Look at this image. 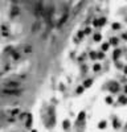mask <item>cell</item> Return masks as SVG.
Returning a JSON list of instances; mask_svg holds the SVG:
<instances>
[{
    "mask_svg": "<svg viewBox=\"0 0 127 132\" xmlns=\"http://www.w3.org/2000/svg\"><path fill=\"white\" fill-rule=\"evenodd\" d=\"M106 127H107V122L106 120H102V122H99V123H98V128H99V130H105Z\"/></svg>",
    "mask_w": 127,
    "mask_h": 132,
    "instance_id": "1",
    "label": "cell"
},
{
    "mask_svg": "<svg viewBox=\"0 0 127 132\" xmlns=\"http://www.w3.org/2000/svg\"><path fill=\"white\" fill-rule=\"evenodd\" d=\"M118 101H119V103H122V104H127V96L126 95H120Z\"/></svg>",
    "mask_w": 127,
    "mask_h": 132,
    "instance_id": "2",
    "label": "cell"
},
{
    "mask_svg": "<svg viewBox=\"0 0 127 132\" xmlns=\"http://www.w3.org/2000/svg\"><path fill=\"white\" fill-rule=\"evenodd\" d=\"M119 42V40L116 37H113V38H110V45H113V46H116Z\"/></svg>",
    "mask_w": 127,
    "mask_h": 132,
    "instance_id": "3",
    "label": "cell"
},
{
    "mask_svg": "<svg viewBox=\"0 0 127 132\" xmlns=\"http://www.w3.org/2000/svg\"><path fill=\"white\" fill-rule=\"evenodd\" d=\"M4 92L5 94H12V95H15V94H19V90H4Z\"/></svg>",
    "mask_w": 127,
    "mask_h": 132,
    "instance_id": "4",
    "label": "cell"
},
{
    "mask_svg": "<svg viewBox=\"0 0 127 132\" xmlns=\"http://www.w3.org/2000/svg\"><path fill=\"white\" fill-rule=\"evenodd\" d=\"M101 40H102V34H101V33H95V34H94V41L99 42Z\"/></svg>",
    "mask_w": 127,
    "mask_h": 132,
    "instance_id": "5",
    "label": "cell"
},
{
    "mask_svg": "<svg viewBox=\"0 0 127 132\" xmlns=\"http://www.w3.org/2000/svg\"><path fill=\"white\" fill-rule=\"evenodd\" d=\"M119 56H120V50H119V49H115V50H114V54H113L114 60H118Z\"/></svg>",
    "mask_w": 127,
    "mask_h": 132,
    "instance_id": "6",
    "label": "cell"
},
{
    "mask_svg": "<svg viewBox=\"0 0 127 132\" xmlns=\"http://www.w3.org/2000/svg\"><path fill=\"white\" fill-rule=\"evenodd\" d=\"M92 83H93V79H87V81L83 82V87H90Z\"/></svg>",
    "mask_w": 127,
    "mask_h": 132,
    "instance_id": "7",
    "label": "cell"
},
{
    "mask_svg": "<svg viewBox=\"0 0 127 132\" xmlns=\"http://www.w3.org/2000/svg\"><path fill=\"white\" fill-rule=\"evenodd\" d=\"M118 89H119V86H118V83H115V82H114L113 86L110 87V90H111L113 92H114V91H118Z\"/></svg>",
    "mask_w": 127,
    "mask_h": 132,
    "instance_id": "8",
    "label": "cell"
},
{
    "mask_svg": "<svg viewBox=\"0 0 127 132\" xmlns=\"http://www.w3.org/2000/svg\"><path fill=\"white\" fill-rule=\"evenodd\" d=\"M105 102L107 103V104H113V102H114V101H113V98H111V96H110V95H109V96H106V99H105Z\"/></svg>",
    "mask_w": 127,
    "mask_h": 132,
    "instance_id": "9",
    "label": "cell"
},
{
    "mask_svg": "<svg viewBox=\"0 0 127 132\" xmlns=\"http://www.w3.org/2000/svg\"><path fill=\"white\" fill-rule=\"evenodd\" d=\"M110 46V42H106V44H102V51H106L107 49H109Z\"/></svg>",
    "mask_w": 127,
    "mask_h": 132,
    "instance_id": "10",
    "label": "cell"
},
{
    "mask_svg": "<svg viewBox=\"0 0 127 132\" xmlns=\"http://www.w3.org/2000/svg\"><path fill=\"white\" fill-rule=\"evenodd\" d=\"M85 116H86V114L82 111V112H80V116H78V122H81V120H83Z\"/></svg>",
    "mask_w": 127,
    "mask_h": 132,
    "instance_id": "11",
    "label": "cell"
},
{
    "mask_svg": "<svg viewBox=\"0 0 127 132\" xmlns=\"http://www.w3.org/2000/svg\"><path fill=\"white\" fill-rule=\"evenodd\" d=\"M93 25H94V27H101V22H99V19H95V20L93 21Z\"/></svg>",
    "mask_w": 127,
    "mask_h": 132,
    "instance_id": "12",
    "label": "cell"
},
{
    "mask_svg": "<svg viewBox=\"0 0 127 132\" xmlns=\"http://www.w3.org/2000/svg\"><path fill=\"white\" fill-rule=\"evenodd\" d=\"M93 69H94V71H99V70H101V65H99V63H95V65L93 66Z\"/></svg>",
    "mask_w": 127,
    "mask_h": 132,
    "instance_id": "13",
    "label": "cell"
},
{
    "mask_svg": "<svg viewBox=\"0 0 127 132\" xmlns=\"http://www.w3.org/2000/svg\"><path fill=\"white\" fill-rule=\"evenodd\" d=\"M113 29H120V24H118V22H114V24H113Z\"/></svg>",
    "mask_w": 127,
    "mask_h": 132,
    "instance_id": "14",
    "label": "cell"
},
{
    "mask_svg": "<svg viewBox=\"0 0 127 132\" xmlns=\"http://www.w3.org/2000/svg\"><path fill=\"white\" fill-rule=\"evenodd\" d=\"M119 127H120V123L118 120H114V128L116 130V128H119Z\"/></svg>",
    "mask_w": 127,
    "mask_h": 132,
    "instance_id": "15",
    "label": "cell"
},
{
    "mask_svg": "<svg viewBox=\"0 0 127 132\" xmlns=\"http://www.w3.org/2000/svg\"><path fill=\"white\" fill-rule=\"evenodd\" d=\"M99 22H101V27H102V25H105L106 24V19L105 17H101L99 19Z\"/></svg>",
    "mask_w": 127,
    "mask_h": 132,
    "instance_id": "16",
    "label": "cell"
},
{
    "mask_svg": "<svg viewBox=\"0 0 127 132\" xmlns=\"http://www.w3.org/2000/svg\"><path fill=\"white\" fill-rule=\"evenodd\" d=\"M97 57H98V58H101V60H102V58H105V53H103V51H101V53L97 54Z\"/></svg>",
    "mask_w": 127,
    "mask_h": 132,
    "instance_id": "17",
    "label": "cell"
},
{
    "mask_svg": "<svg viewBox=\"0 0 127 132\" xmlns=\"http://www.w3.org/2000/svg\"><path fill=\"white\" fill-rule=\"evenodd\" d=\"M62 124H64V127H65V128H69V120H65Z\"/></svg>",
    "mask_w": 127,
    "mask_h": 132,
    "instance_id": "18",
    "label": "cell"
},
{
    "mask_svg": "<svg viewBox=\"0 0 127 132\" xmlns=\"http://www.w3.org/2000/svg\"><path fill=\"white\" fill-rule=\"evenodd\" d=\"M90 57H92L93 60H95V58H97V53H94V51H92V53H90Z\"/></svg>",
    "mask_w": 127,
    "mask_h": 132,
    "instance_id": "19",
    "label": "cell"
},
{
    "mask_svg": "<svg viewBox=\"0 0 127 132\" xmlns=\"http://www.w3.org/2000/svg\"><path fill=\"white\" fill-rule=\"evenodd\" d=\"M8 86H12V87H16V86H17V83H16V82H11V83H8Z\"/></svg>",
    "mask_w": 127,
    "mask_h": 132,
    "instance_id": "20",
    "label": "cell"
},
{
    "mask_svg": "<svg viewBox=\"0 0 127 132\" xmlns=\"http://www.w3.org/2000/svg\"><path fill=\"white\" fill-rule=\"evenodd\" d=\"M90 32H92V29H90V28H86V29H85V33H86V34H89Z\"/></svg>",
    "mask_w": 127,
    "mask_h": 132,
    "instance_id": "21",
    "label": "cell"
},
{
    "mask_svg": "<svg viewBox=\"0 0 127 132\" xmlns=\"http://www.w3.org/2000/svg\"><path fill=\"white\" fill-rule=\"evenodd\" d=\"M31 51H32L31 48H25V53H31Z\"/></svg>",
    "mask_w": 127,
    "mask_h": 132,
    "instance_id": "22",
    "label": "cell"
},
{
    "mask_svg": "<svg viewBox=\"0 0 127 132\" xmlns=\"http://www.w3.org/2000/svg\"><path fill=\"white\" fill-rule=\"evenodd\" d=\"M82 90H83V87H78V90H77V92H82Z\"/></svg>",
    "mask_w": 127,
    "mask_h": 132,
    "instance_id": "23",
    "label": "cell"
},
{
    "mask_svg": "<svg viewBox=\"0 0 127 132\" xmlns=\"http://www.w3.org/2000/svg\"><path fill=\"white\" fill-rule=\"evenodd\" d=\"M123 38H126V40H127V33H125V34H123Z\"/></svg>",
    "mask_w": 127,
    "mask_h": 132,
    "instance_id": "24",
    "label": "cell"
},
{
    "mask_svg": "<svg viewBox=\"0 0 127 132\" xmlns=\"http://www.w3.org/2000/svg\"><path fill=\"white\" fill-rule=\"evenodd\" d=\"M125 73H126V74H127V67H126V69H125Z\"/></svg>",
    "mask_w": 127,
    "mask_h": 132,
    "instance_id": "25",
    "label": "cell"
},
{
    "mask_svg": "<svg viewBox=\"0 0 127 132\" xmlns=\"http://www.w3.org/2000/svg\"><path fill=\"white\" fill-rule=\"evenodd\" d=\"M125 91H126V92H127V87H126V89H125Z\"/></svg>",
    "mask_w": 127,
    "mask_h": 132,
    "instance_id": "26",
    "label": "cell"
}]
</instances>
